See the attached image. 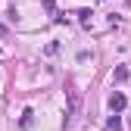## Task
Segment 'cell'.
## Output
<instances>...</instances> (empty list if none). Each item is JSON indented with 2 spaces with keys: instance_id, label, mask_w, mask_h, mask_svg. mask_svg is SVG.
Instances as JSON below:
<instances>
[{
  "instance_id": "6da1fadb",
  "label": "cell",
  "mask_w": 131,
  "mask_h": 131,
  "mask_svg": "<svg viewBox=\"0 0 131 131\" xmlns=\"http://www.w3.org/2000/svg\"><path fill=\"white\" fill-rule=\"evenodd\" d=\"M125 103H128V97H125L122 91H112V94H109V109H112V112H122Z\"/></svg>"
},
{
  "instance_id": "3957f363",
  "label": "cell",
  "mask_w": 131,
  "mask_h": 131,
  "mask_svg": "<svg viewBox=\"0 0 131 131\" xmlns=\"http://www.w3.org/2000/svg\"><path fill=\"white\" fill-rule=\"evenodd\" d=\"M19 125H22V128H28V125H31V109H25V112H22V122H19Z\"/></svg>"
},
{
  "instance_id": "7a4b0ae2",
  "label": "cell",
  "mask_w": 131,
  "mask_h": 131,
  "mask_svg": "<svg viewBox=\"0 0 131 131\" xmlns=\"http://www.w3.org/2000/svg\"><path fill=\"white\" fill-rule=\"evenodd\" d=\"M106 131H122V119H119V112H116V116H109V122H106Z\"/></svg>"
},
{
  "instance_id": "277c9868",
  "label": "cell",
  "mask_w": 131,
  "mask_h": 131,
  "mask_svg": "<svg viewBox=\"0 0 131 131\" xmlns=\"http://www.w3.org/2000/svg\"><path fill=\"white\" fill-rule=\"evenodd\" d=\"M112 78H116V81H125V78H128V69H116V72H112Z\"/></svg>"
}]
</instances>
